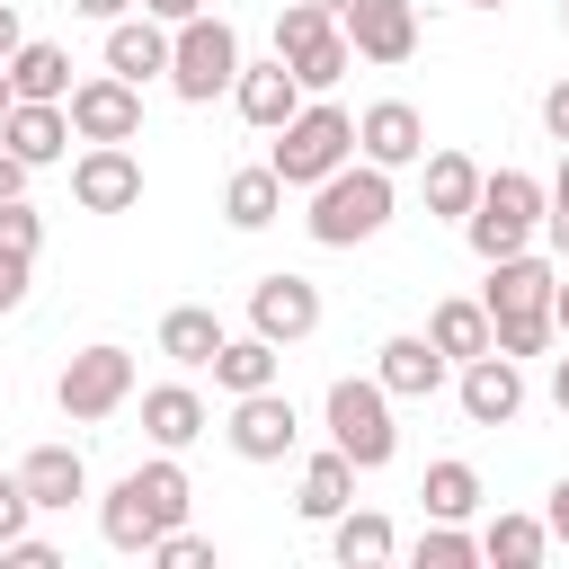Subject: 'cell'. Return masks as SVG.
Listing matches in <instances>:
<instances>
[{"label":"cell","instance_id":"cell-1","mask_svg":"<svg viewBox=\"0 0 569 569\" xmlns=\"http://www.w3.org/2000/svg\"><path fill=\"white\" fill-rule=\"evenodd\" d=\"M187 507H196V480L178 471V453H151V462H133V471L98 498V533H107V551L151 560V542H160L169 525H187Z\"/></svg>","mask_w":569,"mask_h":569},{"label":"cell","instance_id":"cell-2","mask_svg":"<svg viewBox=\"0 0 569 569\" xmlns=\"http://www.w3.org/2000/svg\"><path fill=\"white\" fill-rule=\"evenodd\" d=\"M551 284H560V267L551 258H533V249H516V258H489V284H480V302H489V329H498V356H542L551 338H560V320H551Z\"/></svg>","mask_w":569,"mask_h":569},{"label":"cell","instance_id":"cell-3","mask_svg":"<svg viewBox=\"0 0 569 569\" xmlns=\"http://www.w3.org/2000/svg\"><path fill=\"white\" fill-rule=\"evenodd\" d=\"M391 213H400V187H391V169H373V160L356 151L347 169H329V178L311 187V213H302V231H311L320 249H356V240H373Z\"/></svg>","mask_w":569,"mask_h":569},{"label":"cell","instance_id":"cell-4","mask_svg":"<svg viewBox=\"0 0 569 569\" xmlns=\"http://www.w3.org/2000/svg\"><path fill=\"white\" fill-rule=\"evenodd\" d=\"M542 213H551V187H542V178H525V169H489V178H480V204L462 213V240H471V258L489 267V258L533 249Z\"/></svg>","mask_w":569,"mask_h":569},{"label":"cell","instance_id":"cell-5","mask_svg":"<svg viewBox=\"0 0 569 569\" xmlns=\"http://www.w3.org/2000/svg\"><path fill=\"white\" fill-rule=\"evenodd\" d=\"M356 160V116L347 107H329V98H302V116L293 124H276V151H267V169L284 178V187H320L329 169H347Z\"/></svg>","mask_w":569,"mask_h":569},{"label":"cell","instance_id":"cell-6","mask_svg":"<svg viewBox=\"0 0 569 569\" xmlns=\"http://www.w3.org/2000/svg\"><path fill=\"white\" fill-rule=\"evenodd\" d=\"M320 418H329V445H338L356 471H382V462L400 453L391 391H382L373 373H338V382H329V400H320Z\"/></svg>","mask_w":569,"mask_h":569},{"label":"cell","instance_id":"cell-7","mask_svg":"<svg viewBox=\"0 0 569 569\" xmlns=\"http://www.w3.org/2000/svg\"><path fill=\"white\" fill-rule=\"evenodd\" d=\"M231 80H240V27H231V18H213V9H204V18H187V27H178V44H169V89H178L187 107H213Z\"/></svg>","mask_w":569,"mask_h":569},{"label":"cell","instance_id":"cell-8","mask_svg":"<svg viewBox=\"0 0 569 569\" xmlns=\"http://www.w3.org/2000/svg\"><path fill=\"white\" fill-rule=\"evenodd\" d=\"M53 400H62V418H80V427L116 418V409L133 400V347H116V338L80 347V356L62 365V382H53Z\"/></svg>","mask_w":569,"mask_h":569},{"label":"cell","instance_id":"cell-9","mask_svg":"<svg viewBox=\"0 0 569 569\" xmlns=\"http://www.w3.org/2000/svg\"><path fill=\"white\" fill-rule=\"evenodd\" d=\"M222 436H231V453H240V462H284V453L302 445V418H293V400L267 382V391H240V400H231Z\"/></svg>","mask_w":569,"mask_h":569},{"label":"cell","instance_id":"cell-10","mask_svg":"<svg viewBox=\"0 0 569 569\" xmlns=\"http://www.w3.org/2000/svg\"><path fill=\"white\" fill-rule=\"evenodd\" d=\"M71 204H80V213H133V204H142V160H133V142H89V151L71 160Z\"/></svg>","mask_w":569,"mask_h":569},{"label":"cell","instance_id":"cell-11","mask_svg":"<svg viewBox=\"0 0 569 569\" xmlns=\"http://www.w3.org/2000/svg\"><path fill=\"white\" fill-rule=\"evenodd\" d=\"M249 329H258V338H276V347H302V338L320 329V284H311V276H293V267L258 276V284H249Z\"/></svg>","mask_w":569,"mask_h":569},{"label":"cell","instance_id":"cell-12","mask_svg":"<svg viewBox=\"0 0 569 569\" xmlns=\"http://www.w3.org/2000/svg\"><path fill=\"white\" fill-rule=\"evenodd\" d=\"M71 133L80 142H133L142 133V89L133 80H116V71H98V80H71Z\"/></svg>","mask_w":569,"mask_h":569},{"label":"cell","instance_id":"cell-13","mask_svg":"<svg viewBox=\"0 0 569 569\" xmlns=\"http://www.w3.org/2000/svg\"><path fill=\"white\" fill-rule=\"evenodd\" d=\"M453 400H462L471 427H516V409H525V365L489 347V356L453 365Z\"/></svg>","mask_w":569,"mask_h":569},{"label":"cell","instance_id":"cell-14","mask_svg":"<svg viewBox=\"0 0 569 569\" xmlns=\"http://www.w3.org/2000/svg\"><path fill=\"white\" fill-rule=\"evenodd\" d=\"M445 373H453V356H445L427 329H400V338H382V347H373V382H382L391 400H436V391H445Z\"/></svg>","mask_w":569,"mask_h":569},{"label":"cell","instance_id":"cell-15","mask_svg":"<svg viewBox=\"0 0 569 569\" xmlns=\"http://www.w3.org/2000/svg\"><path fill=\"white\" fill-rule=\"evenodd\" d=\"M338 27L356 44V62H373V71H391V62L418 53V0H356Z\"/></svg>","mask_w":569,"mask_h":569},{"label":"cell","instance_id":"cell-16","mask_svg":"<svg viewBox=\"0 0 569 569\" xmlns=\"http://www.w3.org/2000/svg\"><path fill=\"white\" fill-rule=\"evenodd\" d=\"M356 151H365L373 169H409V160H427V116H418L409 98H373V107L356 116Z\"/></svg>","mask_w":569,"mask_h":569},{"label":"cell","instance_id":"cell-17","mask_svg":"<svg viewBox=\"0 0 569 569\" xmlns=\"http://www.w3.org/2000/svg\"><path fill=\"white\" fill-rule=\"evenodd\" d=\"M302 98H311V89L293 80V62H284V53H276V62H240V80H231V107H240L258 133L293 124V116H302Z\"/></svg>","mask_w":569,"mask_h":569},{"label":"cell","instance_id":"cell-18","mask_svg":"<svg viewBox=\"0 0 569 569\" xmlns=\"http://www.w3.org/2000/svg\"><path fill=\"white\" fill-rule=\"evenodd\" d=\"M169 44H178V27H160L151 9H133V18L107 27V71L133 80V89H142V80H169Z\"/></svg>","mask_w":569,"mask_h":569},{"label":"cell","instance_id":"cell-19","mask_svg":"<svg viewBox=\"0 0 569 569\" xmlns=\"http://www.w3.org/2000/svg\"><path fill=\"white\" fill-rule=\"evenodd\" d=\"M0 142H9L27 169H44V160H62L80 133H71V107H62V98H18V107L0 116Z\"/></svg>","mask_w":569,"mask_h":569},{"label":"cell","instance_id":"cell-20","mask_svg":"<svg viewBox=\"0 0 569 569\" xmlns=\"http://www.w3.org/2000/svg\"><path fill=\"white\" fill-rule=\"evenodd\" d=\"M204 427H213V409H204L196 382H151V391H142V436H151L160 453H187Z\"/></svg>","mask_w":569,"mask_h":569},{"label":"cell","instance_id":"cell-21","mask_svg":"<svg viewBox=\"0 0 569 569\" xmlns=\"http://www.w3.org/2000/svg\"><path fill=\"white\" fill-rule=\"evenodd\" d=\"M18 480H27L36 516H71V507L89 498V462H80V445H36V453L18 462Z\"/></svg>","mask_w":569,"mask_h":569},{"label":"cell","instance_id":"cell-22","mask_svg":"<svg viewBox=\"0 0 569 569\" xmlns=\"http://www.w3.org/2000/svg\"><path fill=\"white\" fill-rule=\"evenodd\" d=\"M222 320H213V302H178V311H160V356L169 365H187V373H204L213 356H222Z\"/></svg>","mask_w":569,"mask_h":569},{"label":"cell","instance_id":"cell-23","mask_svg":"<svg viewBox=\"0 0 569 569\" xmlns=\"http://www.w3.org/2000/svg\"><path fill=\"white\" fill-rule=\"evenodd\" d=\"M293 507H302L311 525H338V516L356 507V462H347L338 445H329V453H311V462H302V480H293Z\"/></svg>","mask_w":569,"mask_h":569},{"label":"cell","instance_id":"cell-24","mask_svg":"<svg viewBox=\"0 0 569 569\" xmlns=\"http://www.w3.org/2000/svg\"><path fill=\"white\" fill-rule=\"evenodd\" d=\"M204 373H213V391H231V400H240V391H267V382L284 373V347L249 329V338H222V356H213Z\"/></svg>","mask_w":569,"mask_h":569},{"label":"cell","instance_id":"cell-25","mask_svg":"<svg viewBox=\"0 0 569 569\" xmlns=\"http://www.w3.org/2000/svg\"><path fill=\"white\" fill-rule=\"evenodd\" d=\"M542 551H551V516L498 507V516L480 525V560H498V569H542Z\"/></svg>","mask_w":569,"mask_h":569},{"label":"cell","instance_id":"cell-26","mask_svg":"<svg viewBox=\"0 0 569 569\" xmlns=\"http://www.w3.org/2000/svg\"><path fill=\"white\" fill-rule=\"evenodd\" d=\"M480 160L471 151H427V213H445V222H462L471 204H480Z\"/></svg>","mask_w":569,"mask_h":569},{"label":"cell","instance_id":"cell-27","mask_svg":"<svg viewBox=\"0 0 569 569\" xmlns=\"http://www.w3.org/2000/svg\"><path fill=\"white\" fill-rule=\"evenodd\" d=\"M276 213H284V178H276L267 160H258V169H231V187H222V222H231V231H267Z\"/></svg>","mask_w":569,"mask_h":569},{"label":"cell","instance_id":"cell-28","mask_svg":"<svg viewBox=\"0 0 569 569\" xmlns=\"http://www.w3.org/2000/svg\"><path fill=\"white\" fill-rule=\"evenodd\" d=\"M427 338H436L453 365H471V356H489V347H498L489 302H436V311H427Z\"/></svg>","mask_w":569,"mask_h":569},{"label":"cell","instance_id":"cell-29","mask_svg":"<svg viewBox=\"0 0 569 569\" xmlns=\"http://www.w3.org/2000/svg\"><path fill=\"white\" fill-rule=\"evenodd\" d=\"M9 89H18V98H71V53L44 44V36H27V44L9 53Z\"/></svg>","mask_w":569,"mask_h":569},{"label":"cell","instance_id":"cell-30","mask_svg":"<svg viewBox=\"0 0 569 569\" xmlns=\"http://www.w3.org/2000/svg\"><path fill=\"white\" fill-rule=\"evenodd\" d=\"M329 551H338L347 569H373V560H391V551H400V533H391V516H373V507H347V516L329 525Z\"/></svg>","mask_w":569,"mask_h":569},{"label":"cell","instance_id":"cell-31","mask_svg":"<svg viewBox=\"0 0 569 569\" xmlns=\"http://www.w3.org/2000/svg\"><path fill=\"white\" fill-rule=\"evenodd\" d=\"M418 507L462 525V516L480 507V471H471V462H427V480H418Z\"/></svg>","mask_w":569,"mask_h":569},{"label":"cell","instance_id":"cell-32","mask_svg":"<svg viewBox=\"0 0 569 569\" xmlns=\"http://www.w3.org/2000/svg\"><path fill=\"white\" fill-rule=\"evenodd\" d=\"M347 62H356V44H347V27H329V36H311V44L293 53V80H302V89H338Z\"/></svg>","mask_w":569,"mask_h":569},{"label":"cell","instance_id":"cell-33","mask_svg":"<svg viewBox=\"0 0 569 569\" xmlns=\"http://www.w3.org/2000/svg\"><path fill=\"white\" fill-rule=\"evenodd\" d=\"M409 551H418V569H471V560H480V533H462L453 516H427V533H418Z\"/></svg>","mask_w":569,"mask_h":569},{"label":"cell","instance_id":"cell-34","mask_svg":"<svg viewBox=\"0 0 569 569\" xmlns=\"http://www.w3.org/2000/svg\"><path fill=\"white\" fill-rule=\"evenodd\" d=\"M329 27H338V18H329L320 0H284V9H276V53L293 62V53H302L311 36H329Z\"/></svg>","mask_w":569,"mask_h":569},{"label":"cell","instance_id":"cell-35","mask_svg":"<svg viewBox=\"0 0 569 569\" xmlns=\"http://www.w3.org/2000/svg\"><path fill=\"white\" fill-rule=\"evenodd\" d=\"M0 249H18V258H36V249H44V213H36L27 196H9V204H0Z\"/></svg>","mask_w":569,"mask_h":569},{"label":"cell","instance_id":"cell-36","mask_svg":"<svg viewBox=\"0 0 569 569\" xmlns=\"http://www.w3.org/2000/svg\"><path fill=\"white\" fill-rule=\"evenodd\" d=\"M151 560H160V569H204V560H213V542H204V533H187V525H169V533L151 542Z\"/></svg>","mask_w":569,"mask_h":569},{"label":"cell","instance_id":"cell-37","mask_svg":"<svg viewBox=\"0 0 569 569\" xmlns=\"http://www.w3.org/2000/svg\"><path fill=\"white\" fill-rule=\"evenodd\" d=\"M36 525V498H27V480L18 471H0V542H18Z\"/></svg>","mask_w":569,"mask_h":569},{"label":"cell","instance_id":"cell-38","mask_svg":"<svg viewBox=\"0 0 569 569\" xmlns=\"http://www.w3.org/2000/svg\"><path fill=\"white\" fill-rule=\"evenodd\" d=\"M0 560H9V569H62V551H53L44 533H18V542H0Z\"/></svg>","mask_w":569,"mask_h":569},{"label":"cell","instance_id":"cell-39","mask_svg":"<svg viewBox=\"0 0 569 569\" xmlns=\"http://www.w3.org/2000/svg\"><path fill=\"white\" fill-rule=\"evenodd\" d=\"M27 267H36V258L0 249V311H18V302H27Z\"/></svg>","mask_w":569,"mask_h":569},{"label":"cell","instance_id":"cell-40","mask_svg":"<svg viewBox=\"0 0 569 569\" xmlns=\"http://www.w3.org/2000/svg\"><path fill=\"white\" fill-rule=\"evenodd\" d=\"M542 124H551V142H569V80L542 89Z\"/></svg>","mask_w":569,"mask_h":569},{"label":"cell","instance_id":"cell-41","mask_svg":"<svg viewBox=\"0 0 569 569\" xmlns=\"http://www.w3.org/2000/svg\"><path fill=\"white\" fill-rule=\"evenodd\" d=\"M542 240H551V258H569V196H551V213H542Z\"/></svg>","mask_w":569,"mask_h":569},{"label":"cell","instance_id":"cell-42","mask_svg":"<svg viewBox=\"0 0 569 569\" xmlns=\"http://www.w3.org/2000/svg\"><path fill=\"white\" fill-rule=\"evenodd\" d=\"M142 0H71V18H98V27H116V18H133Z\"/></svg>","mask_w":569,"mask_h":569},{"label":"cell","instance_id":"cell-43","mask_svg":"<svg viewBox=\"0 0 569 569\" xmlns=\"http://www.w3.org/2000/svg\"><path fill=\"white\" fill-rule=\"evenodd\" d=\"M160 27H187V18H204V0H142Z\"/></svg>","mask_w":569,"mask_h":569},{"label":"cell","instance_id":"cell-44","mask_svg":"<svg viewBox=\"0 0 569 569\" xmlns=\"http://www.w3.org/2000/svg\"><path fill=\"white\" fill-rule=\"evenodd\" d=\"M9 196H27V160L0 142V204H9Z\"/></svg>","mask_w":569,"mask_h":569},{"label":"cell","instance_id":"cell-45","mask_svg":"<svg viewBox=\"0 0 569 569\" xmlns=\"http://www.w3.org/2000/svg\"><path fill=\"white\" fill-rule=\"evenodd\" d=\"M542 516H551V542L569 551V480H551V507H542Z\"/></svg>","mask_w":569,"mask_h":569},{"label":"cell","instance_id":"cell-46","mask_svg":"<svg viewBox=\"0 0 569 569\" xmlns=\"http://www.w3.org/2000/svg\"><path fill=\"white\" fill-rule=\"evenodd\" d=\"M18 44H27V27H18V9H9V0H0V62H9V53H18Z\"/></svg>","mask_w":569,"mask_h":569},{"label":"cell","instance_id":"cell-47","mask_svg":"<svg viewBox=\"0 0 569 569\" xmlns=\"http://www.w3.org/2000/svg\"><path fill=\"white\" fill-rule=\"evenodd\" d=\"M551 409H560V418H569V356H560V365H551Z\"/></svg>","mask_w":569,"mask_h":569},{"label":"cell","instance_id":"cell-48","mask_svg":"<svg viewBox=\"0 0 569 569\" xmlns=\"http://www.w3.org/2000/svg\"><path fill=\"white\" fill-rule=\"evenodd\" d=\"M551 320H560V338H569V267H560V284H551Z\"/></svg>","mask_w":569,"mask_h":569},{"label":"cell","instance_id":"cell-49","mask_svg":"<svg viewBox=\"0 0 569 569\" xmlns=\"http://www.w3.org/2000/svg\"><path fill=\"white\" fill-rule=\"evenodd\" d=\"M551 196H569V142H560V178H551Z\"/></svg>","mask_w":569,"mask_h":569},{"label":"cell","instance_id":"cell-50","mask_svg":"<svg viewBox=\"0 0 569 569\" xmlns=\"http://www.w3.org/2000/svg\"><path fill=\"white\" fill-rule=\"evenodd\" d=\"M9 107H18V89H9V62H0V116H9Z\"/></svg>","mask_w":569,"mask_h":569},{"label":"cell","instance_id":"cell-51","mask_svg":"<svg viewBox=\"0 0 569 569\" xmlns=\"http://www.w3.org/2000/svg\"><path fill=\"white\" fill-rule=\"evenodd\" d=\"M320 9H329V18H347V9H356V0H320Z\"/></svg>","mask_w":569,"mask_h":569},{"label":"cell","instance_id":"cell-52","mask_svg":"<svg viewBox=\"0 0 569 569\" xmlns=\"http://www.w3.org/2000/svg\"><path fill=\"white\" fill-rule=\"evenodd\" d=\"M471 9H507V0H471Z\"/></svg>","mask_w":569,"mask_h":569},{"label":"cell","instance_id":"cell-53","mask_svg":"<svg viewBox=\"0 0 569 569\" xmlns=\"http://www.w3.org/2000/svg\"><path fill=\"white\" fill-rule=\"evenodd\" d=\"M560 18H569V9H560Z\"/></svg>","mask_w":569,"mask_h":569}]
</instances>
